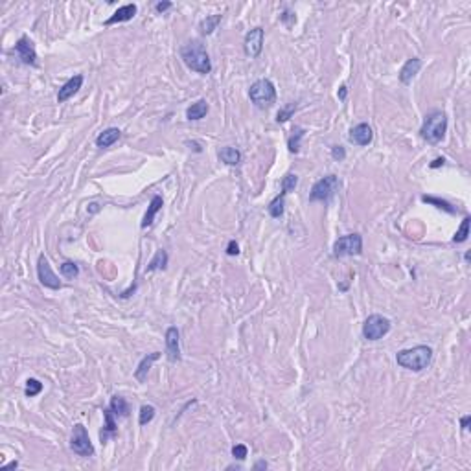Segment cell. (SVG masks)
<instances>
[{
  "label": "cell",
  "mask_w": 471,
  "mask_h": 471,
  "mask_svg": "<svg viewBox=\"0 0 471 471\" xmlns=\"http://www.w3.org/2000/svg\"><path fill=\"white\" fill-rule=\"evenodd\" d=\"M37 275H39V280H41V284L44 285V287L61 289L59 278H57V275L52 271L50 261H48V258H46L44 254H41L39 260H37Z\"/></svg>",
  "instance_id": "obj_9"
},
{
  "label": "cell",
  "mask_w": 471,
  "mask_h": 471,
  "mask_svg": "<svg viewBox=\"0 0 471 471\" xmlns=\"http://www.w3.org/2000/svg\"><path fill=\"white\" fill-rule=\"evenodd\" d=\"M363 252V238L359 234H348L333 243L335 256H359Z\"/></svg>",
  "instance_id": "obj_8"
},
{
  "label": "cell",
  "mask_w": 471,
  "mask_h": 471,
  "mask_svg": "<svg viewBox=\"0 0 471 471\" xmlns=\"http://www.w3.org/2000/svg\"><path fill=\"white\" fill-rule=\"evenodd\" d=\"M249 98H251L252 103L256 107L267 109V107H271L276 101V88L271 79H258L249 88Z\"/></svg>",
  "instance_id": "obj_4"
},
{
  "label": "cell",
  "mask_w": 471,
  "mask_h": 471,
  "mask_svg": "<svg viewBox=\"0 0 471 471\" xmlns=\"http://www.w3.org/2000/svg\"><path fill=\"white\" fill-rule=\"evenodd\" d=\"M153 418H155V407H153V405H144V407L140 409L138 423H140V425H147Z\"/></svg>",
  "instance_id": "obj_30"
},
{
  "label": "cell",
  "mask_w": 471,
  "mask_h": 471,
  "mask_svg": "<svg viewBox=\"0 0 471 471\" xmlns=\"http://www.w3.org/2000/svg\"><path fill=\"white\" fill-rule=\"evenodd\" d=\"M284 197H285V193L282 192L280 193L278 197H275L273 201H271V205H269V214H271V217H275V219H278V217H282L284 215Z\"/></svg>",
  "instance_id": "obj_24"
},
{
  "label": "cell",
  "mask_w": 471,
  "mask_h": 471,
  "mask_svg": "<svg viewBox=\"0 0 471 471\" xmlns=\"http://www.w3.org/2000/svg\"><path fill=\"white\" fill-rule=\"evenodd\" d=\"M159 357H160V352H153V353H149V355H146L142 361H140L137 372H134V377H137L140 383H144V381L147 379V372H149L151 365L156 361V359H159Z\"/></svg>",
  "instance_id": "obj_18"
},
{
  "label": "cell",
  "mask_w": 471,
  "mask_h": 471,
  "mask_svg": "<svg viewBox=\"0 0 471 471\" xmlns=\"http://www.w3.org/2000/svg\"><path fill=\"white\" fill-rule=\"evenodd\" d=\"M166 353L171 363L181 359V341H178V329L175 326L168 328L166 331Z\"/></svg>",
  "instance_id": "obj_12"
},
{
  "label": "cell",
  "mask_w": 471,
  "mask_h": 471,
  "mask_svg": "<svg viewBox=\"0 0 471 471\" xmlns=\"http://www.w3.org/2000/svg\"><path fill=\"white\" fill-rule=\"evenodd\" d=\"M120 134H122V131H120L118 127H109V129H105L103 133H100L98 134V138H96V146L98 147H110L113 144L116 142L120 138Z\"/></svg>",
  "instance_id": "obj_20"
},
{
  "label": "cell",
  "mask_w": 471,
  "mask_h": 471,
  "mask_svg": "<svg viewBox=\"0 0 471 471\" xmlns=\"http://www.w3.org/2000/svg\"><path fill=\"white\" fill-rule=\"evenodd\" d=\"M168 265V252L162 251V249H159L156 251V254L153 256V260L149 261V265H147L146 271H156V269H164V267Z\"/></svg>",
  "instance_id": "obj_25"
},
{
  "label": "cell",
  "mask_w": 471,
  "mask_h": 471,
  "mask_svg": "<svg viewBox=\"0 0 471 471\" xmlns=\"http://www.w3.org/2000/svg\"><path fill=\"white\" fill-rule=\"evenodd\" d=\"M162 205H164V201H162V197L160 195H155L151 199V203H149V208H147L146 215H144L142 219V229H147V227H151L153 221H155V215L159 214V210L162 208Z\"/></svg>",
  "instance_id": "obj_19"
},
{
  "label": "cell",
  "mask_w": 471,
  "mask_h": 471,
  "mask_svg": "<svg viewBox=\"0 0 471 471\" xmlns=\"http://www.w3.org/2000/svg\"><path fill=\"white\" fill-rule=\"evenodd\" d=\"M18 466V462L15 460V462H9V464H6L4 466V469H11V467H17Z\"/></svg>",
  "instance_id": "obj_44"
},
{
  "label": "cell",
  "mask_w": 471,
  "mask_h": 471,
  "mask_svg": "<svg viewBox=\"0 0 471 471\" xmlns=\"http://www.w3.org/2000/svg\"><path fill=\"white\" fill-rule=\"evenodd\" d=\"M390 320L383 315H370L363 324V337L366 341H379L390 331Z\"/></svg>",
  "instance_id": "obj_6"
},
{
  "label": "cell",
  "mask_w": 471,
  "mask_h": 471,
  "mask_svg": "<svg viewBox=\"0 0 471 471\" xmlns=\"http://www.w3.org/2000/svg\"><path fill=\"white\" fill-rule=\"evenodd\" d=\"M70 449L79 457H92L94 455V445L88 438L87 427L83 423H76L72 431V438H70Z\"/></svg>",
  "instance_id": "obj_7"
},
{
  "label": "cell",
  "mask_w": 471,
  "mask_h": 471,
  "mask_svg": "<svg viewBox=\"0 0 471 471\" xmlns=\"http://www.w3.org/2000/svg\"><path fill=\"white\" fill-rule=\"evenodd\" d=\"M295 110H297V103H291V105H287L285 109H282L278 113V116H276V122H278V124H284V122H287V120L293 116Z\"/></svg>",
  "instance_id": "obj_34"
},
{
  "label": "cell",
  "mask_w": 471,
  "mask_h": 471,
  "mask_svg": "<svg viewBox=\"0 0 471 471\" xmlns=\"http://www.w3.org/2000/svg\"><path fill=\"white\" fill-rule=\"evenodd\" d=\"M445 131H447V116L442 110H433L425 116L423 125L420 129V134L423 140L431 144H438L444 140Z\"/></svg>",
  "instance_id": "obj_3"
},
{
  "label": "cell",
  "mask_w": 471,
  "mask_h": 471,
  "mask_svg": "<svg viewBox=\"0 0 471 471\" xmlns=\"http://www.w3.org/2000/svg\"><path fill=\"white\" fill-rule=\"evenodd\" d=\"M421 201L427 203V205H435L436 208H440V210H445L449 212V214H455L457 212V208H453V206L449 205L447 201H442V199H438V197H433V195H423L421 197Z\"/></svg>",
  "instance_id": "obj_27"
},
{
  "label": "cell",
  "mask_w": 471,
  "mask_h": 471,
  "mask_svg": "<svg viewBox=\"0 0 471 471\" xmlns=\"http://www.w3.org/2000/svg\"><path fill=\"white\" fill-rule=\"evenodd\" d=\"M15 52H17V55L20 57V61H23L24 64H32V66L37 64L35 48H33V42L30 41L28 37H20V39H18L17 44H15Z\"/></svg>",
  "instance_id": "obj_11"
},
{
  "label": "cell",
  "mask_w": 471,
  "mask_h": 471,
  "mask_svg": "<svg viewBox=\"0 0 471 471\" xmlns=\"http://www.w3.org/2000/svg\"><path fill=\"white\" fill-rule=\"evenodd\" d=\"M171 8V2H159V4L155 6V9L159 11V13H164L166 9Z\"/></svg>",
  "instance_id": "obj_38"
},
{
  "label": "cell",
  "mask_w": 471,
  "mask_h": 471,
  "mask_svg": "<svg viewBox=\"0 0 471 471\" xmlns=\"http://www.w3.org/2000/svg\"><path fill=\"white\" fill-rule=\"evenodd\" d=\"M304 134H306V131H304L302 127H295L293 134H291V137H289V140H287L289 151H291V153H298V151H300V140L304 138Z\"/></svg>",
  "instance_id": "obj_26"
},
{
  "label": "cell",
  "mask_w": 471,
  "mask_h": 471,
  "mask_svg": "<svg viewBox=\"0 0 471 471\" xmlns=\"http://www.w3.org/2000/svg\"><path fill=\"white\" fill-rule=\"evenodd\" d=\"M331 155H333L335 160H343L344 156H346V151H344V147L341 146H333V149H331Z\"/></svg>",
  "instance_id": "obj_36"
},
{
  "label": "cell",
  "mask_w": 471,
  "mask_h": 471,
  "mask_svg": "<svg viewBox=\"0 0 471 471\" xmlns=\"http://www.w3.org/2000/svg\"><path fill=\"white\" fill-rule=\"evenodd\" d=\"M61 275H63L64 278L74 280L76 276L79 275V269H78L76 263H72V261H64L63 265H61Z\"/></svg>",
  "instance_id": "obj_32"
},
{
  "label": "cell",
  "mask_w": 471,
  "mask_h": 471,
  "mask_svg": "<svg viewBox=\"0 0 471 471\" xmlns=\"http://www.w3.org/2000/svg\"><path fill=\"white\" fill-rule=\"evenodd\" d=\"M433 359V350L429 346H414L409 350H401L396 353V361L401 368H407L412 372H420L427 368V365Z\"/></svg>",
  "instance_id": "obj_2"
},
{
  "label": "cell",
  "mask_w": 471,
  "mask_h": 471,
  "mask_svg": "<svg viewBox=\"0 0 471 471\" xmlns=\"http://www.w3.org/2000/svg\"><path fill=\"white\" fill-rule=\"evenodd\" d=\"M267 467V462L265 460H260L258 464H254V469H265Z\"/></svg>",
  "instance_id": "obj_42"
},
{
  "label": "cell",
  "mask_w": 471,
  "mask_h": 471,
  "mask_svg": "<svg viewBox=\"0 0 471 471\" xmlns=\"http://www.w3.org/2000/svg\"><path fill=\"white\" fill-rule=\"evenodd\" d=\"M297 184H298V177L295 173H287L284 177V181H282V192L284 193H289V192H293L295 188H297Z\"/></svg>",
  "instance_id": "obj_33"
},
{
  "label": "cell",
  "mask_w": 471,
  "mask_h": 471,
  "mask_svg": "<svg viewBox=\"0 0 471 471\" xmlns=\"http://www.w3.org/2000/svg\"><path fill=\"white\" fill-rule=\"evenodd\" d=\"M188 146H190V147H193V151H197V153H201V151H203V149H201V146H199V144H197V142H188Z\"/></svg>",
  "instance_id": "obj_41"
},
{
  "label": "cell",
  "mask_w": 471,
  "mask_h": 471,
  "mask_svg": "<svg viewBox=\"0 0 471 471\" xmlns=\"http://www.w3.org/2000/svg\"><path fill=\"white\" fill-rule=\"evenodd\" d=\"M444 162H445L444 159H436L435 162L431 164V168H433V169H435V168H440V166H444Z\"/></svg>",
  "instance_id": "obj_40"
},
{
  "label": "cell",
  "mask_w": 471,
  "mask_h": 471,
  "mask_svg": "<svg viewBox=\"0 0 471 471\" xmlns=\"http://www.w3.org/2000/svg\"><path fill=\"white\" fill-rule=\"evenodd\" d=\"M181 57H183L184 64H186L188 69H192L193 72L210 74L212 70L210 57L206 54V48L199 41H192L188 42V44H184L181 48Z\"/></svg>",
  "instance_id": "obj_1"
},
{
  "label": "cell",
  "mask_w": 471,
  "mask_h": 471,
  "mask_svg": "<svg viewBox=\"0 0 471 471\" xmlns=\"http://www.w3.org/2000/svg\"><path fill=\"white\" fill-rule=\"evenodd\" d=\"M103 418H105V425L100 431L101 444H105L107 440H109L110 436H115L116 431H118V425H116L115 418H113V411H110V409H105V411H103Z\"/></svg>",
  "instance_id": "obj_17"
},
{
  "label": "cell",
  "mask_w": 471,
  "mask_h": 471,
  "mask_svg": "<svg viewBox=\"0 0 471 471\" xmlns=\"http://www.w3.org/2000/svg\"><path fill=\"white\" fill-rule=\"evenodd\" d=\"M247 453H249L247 445L238 444V445H234V447H232V457L238 458V460H243V458L247 457Z\"/></svg>",
  "instance_id": "obj_35"
},
{
  "label": "cell",
  "mask_w": 471,
  "mask_h": 471,
  "mask_svg": "<svg viewBox=\"0 0 471 471\" xmlns=\"http://www.w3.org/2000/svg\"><path fill=\"white\" fill-rule=\"evenodd\" d=\"M42 390V383L39 379H33V377H30V379L26 381V396L28 398H33V396H37V394Z\"/></svg>",
  "instance_id": "obj_31"
},
{
  "label": "cell",
  "mask_w": 471,
  "mask_h": 471,
  "mask_svg": "<svg viewBox=\"0 0 471 471\" xmlns=\"http://www.w3.org/2000/svg\"><path fill=\"white\" fill-rule=\"evenodd\" d=\"M469 421H471V416L467 414V416H464L462 420H460V425H462V431H467V425H469Z\"/></svg>",
  "instance_id": "obj_39"
},
{
  "label": "cell",
  "mask_w": 471,
  "mask_h": 471,
  "mask_svg": "<svg viewBox=\"0 0 471 471\" xmlns=\"http://www.w3.org/2000/svg\"><path fill=\"white\" fill-rule=\"evenodd\" d=\"M206 113H208V103H206V100H199V101H195V103H192V107H188L186 109V118L201 120L206 116Z\"/></svg>",
  "instance_id": "obj_21"
},
{
  "label": "cell",
  "mask_w": 471,
  "mask_h": 471,
  "mask_svg": "<svg viewBox=\"0 0 471 471\" xmlns=\"http://www.w3.org/2000/svg\"><path fill=\"white\" fill-rule=\"evenodd\" d=\"M339 190V178L335 175H326L320 181H317L309 193V201L329 203Z\"/></svg>",
  "instance_id": "obj_5"
},
{
  "label": "cell",
  "mask_w": 471,
  "mask_h": 471,
  "mask_svg": "<svg viewBox=\"0 0 471 471\" xmlns=\"http://www.w3.org/2000/svg\"><path fill=\"white\" fill-rule=\"evenodd\" d=\"M219 159L223 160L225 164L229 166H236L241 162V153L236 149V147H223L219 151Z\"/></svg>",
  "instance_id": "obj_23"
},
{
  "label": "cell",
  "mask_w": 471,
  "mask_h": 471,
  "mask_svg": "<svg viewBox=\"0 0 471 471\" xmlns=\"http://www.w3.org/2000/svg\"><path fill=\"white\" fill-rule=\"evenodd\" d=\"M83 85V76L81 74H78V76H74V78H70L69 81L64 83L63 87L59 88V92H57V101L59 103H64L66 100H70V98L76 94V92L81 88Z\"/></svg>",
  "instance_id": "obj_14"
},
{
  "label": "cell",
  "mask_w": 471,
  "mask_h": 471,
  "mask_svg": "<svg viewBox=\"0 0 471 471\" xmlns=\"http://www.w3.org/2000/svg\"><path fill=\"white\" fill-rule=\"evenodd\" d=\"M350 142L357 144V146H368L374 140V131L368 124H359L350 131Z\"/></svg>",
  "instance_id": "obj_13"
},
{
  "label": "cell",
  "mask_w": 471,
  "mask_h": 471,
  "mask_svg": "<svg viewBox=\"0 0 471 471\" xmlns=\"http://www.w3.org/2000/svg\"><path fill=\"white\" fill-rule=\"evenodd\" d=\"M339 98H341V100L346 98V87H341V91H339Z\"/></svg>",
  "instance_id": "obj_43"
},
{
  "label": "cell",
  "mask_w": 471,
  "mask_h": 471,
  "mask_svg": "<svg viewBox=\"0 0 471 471\" xmlns=\"http://www.w3.org/2000/svg\"><path fill=\"white\" fill-rule=\"evenodd\" d=\"M109 409L113 411V414H116V416H120V418L129 416V405H127V401H125V398H122V396H113Z\"/></svg>",
  "instance_id": "obj_22"
},
{
  "label": "cell",
  "mask_w": 471,
  "mask_h": 471,
  "mask_svg": "<svg viewBox=\"0 0 471 471\" xmlns=\"http://www.w3.org/2000/svg\"><path fill=\"white\" fill-rule=\"evenodd\" d=\"M221 23V15H212V17H206L205 20H201V33L203 35H210L212 32H214L215 28H217V24Z\"/></svg>",
  "instance_id": "obj_28"
},
{
  "label": "cell",
  "mask_w": 471,
  "mask_h": 471,
  "mask_svg": "<svg viewBox=\"0 0 471 471\" xmlns=\"http://www.w3.org/2000/svg\"><path fill=\"white\" fill-rule=\"evenodd\" d=\"M137 11H138L137 4H125V6H122V8L116 9L113 17L107 18L105 26H113V24H116V23H127V20H131V18L137 15Z\"/></svg>",
  "instance_id": "obj_15"
},
{
  "label": "cell",
  "mask_w": 471,
  "mask_h": 471,
  "mask_svg": "<svg viewBox=\"0 0 471 471\" xmlns=\"http://www.w3.org/2000/svg\"><path fill=\"white\" fill-rule=\"evenodd\" d=\"M420 69H421V59H418V57H412V59H409L407 63L403 64L401 72H399V81H401L403 85L411 83L412 78H414V76L420 72Z\"/></svg>",
  "instance_id": "obj_16"
},
{
  "label": "cell",
  "mask_w": 471,
  "mask_h": 471,
  "mask_svg": "<svg viewBox=\"0 0 471 471\" xmlns=\"http://www.w3.org/2000/svg\"><path fill=\"white\" fill-rule=\"evenodd\" d=\"M243 48H245V54L249 57H258L261 54V48H263V30L261 28H254L245 35V42H243Z\"/></svg>",
  "instance_id": "obj_10"
},
{
  "label": "cell",
  "mask_w": 471,
  "mask_h": 471,
  "mask_svg": "<svg viewBox=\"0 0 471 471\" xmlns=\"http://www.w3.org/2000/svg\"><path fill=\"white\" fill-rule=\"evenodd\" d=\"M469 217H464L462 219V225H460V229L457 230V234H455L453 241L455 243H464L467 239V236H469Z\"/></svg>",
  "instance_id": "obj_29"
},
{
  "label": "cell",
  "mask_w": 471,
  "mask_h": 471,
  "mask_svg": "<svg viewBox=\"0 0 471 471\" xmlns=\"http://www.w3.org/2000/svg\"><path fill=\"white\" fill-rule=\"evenodd\" d=\"M227 254H229V256H238V254H239V245H238V243L230 241L229 247H227Z\"/></svg>",
  "instance_id": "obj_37"
}]
</instances>
